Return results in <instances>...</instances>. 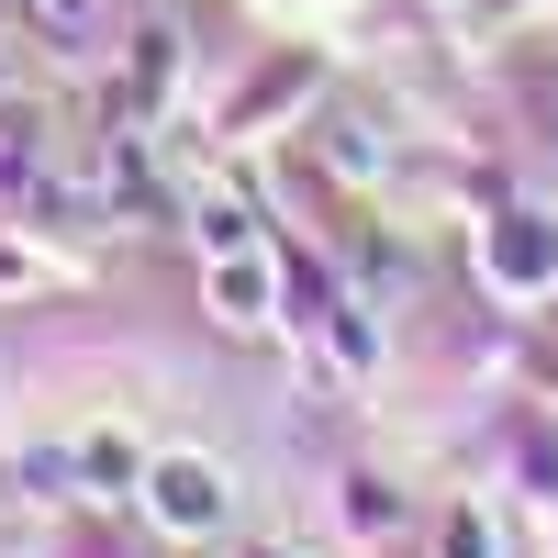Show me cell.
<instances>
[{"label":"cell","mask_w":558,"mask_h":558,"mask_svg":"<svg viewBox=\"0 0 558 558\" xmlns=\"http://www.w3.org/2000/svg\"><path fill=\"white\" fill-rule=\"evenodd\" d=\"M246 558H291V547H246Z\"/></svg>","instance_id":"obj_9"},{"label":"cell","mask_w":558,"mask_h":558,"mask_svg":"<svg viewBox=\"0 0 558 558\" xmlns=\"http://www.w3.org/2000/svg\"><path fill=\"white\" fill-rule=\"evenodd\" d=\"M481 279H492V291H547V279H558V223L547 213H502L481 235Z\"/></svg>","instance_id":"obj_3"},{"label":"cell","mask_w":558,"mask_h":558,"mask_svg":"<svg viewBox=\"0 0 558 558\" xmlns=\"http://www.w3.org/2000/svg\"><path fill=\"white\" fill-rule=\"evenodd\" d=\"M223 470L213 458H146V514L168 525V536H223Z\"/></svg>","instance_id":"obj_2"},{"label":"cell","mask_w":558,"mask_h":558,"mask_svg":"<svg viewBox=\"0 0 558 558\" xmlns=\"http://www.w3.org/2000/svg\"><path fill=\"white\" fill-rule=\"evenodd\" d=\"M68 458H78V470H89V481H101V502H123V492H146V470H134V447H123L112 425H89V436H78Z\"/></svg>","instance_id":"obj_5"},{"label":"cell","mask_w":558,"mask_h":558,"mask_svg":"<svg viewBox=\"0 0 558 558\" xmlns=\"http://www.w3.org/2000/svg\"><path fill=\"white\" fill-rule=\"evenodd\" d=\"M447 558H502V547H492V514H481V502H458V514H447Z\"/></svg>","instance_id":"obj_7"},{"label":"cell","mask_w":558,"mask_h":558,"mask_svg":"<svg viewBox=\"0 0 558 558\" xmlns=\"http://www.w3.org/2000/svg\"><path fill=\"white\" fill-rule=\"evenodd\" d=\"M191 235H202V257H235V246H268V235H257V202L235 191V179H202V191H191Z\"/></svg>","instance_id":"obj_4"},{"label":"cell","mask_w":558,"mask_h":558,"mask_svg":"<svg viewBox=\"0 0 558 558\" xmlns=\"http://www.w3.org/2000/svg\"><path fill=\"white\" fill-rule=\"evenodd\" d=\"M202 302L223 336H279V257L235 246V257H202Z\"/></svg>","instance_id":"obj_1"},{"label":"cell","mask_w":558,"mask_h":558,"mask_svg":"<svg viewBox=\"0 0 558 558\" xmlns=\"http://www.w3.org/2000/svg\"><path fill=\"white\" fill-rule=\"evenodd\" d=\"M23 23H45L57 45H89V23H101V0H12Z\"/></svg>","instance_id":"obj_6"},{"label":"cell","mask_w":558,"mask_h":558,"mask_svg":"<svg viewBox=\"0 0 558 558\" xmlns=\"http://www.w3.org/2000/svg\"><path fill=\"white\" fill-rule=\"evenodd\" d=\"M324 157H336L347 179H368V168H380V146H368V123H336V134H324Z\"/></svg>","instance_id":"obj_8"}]
</instances>
